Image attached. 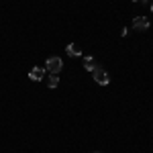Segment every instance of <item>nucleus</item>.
Segmentation results:
<instances>
[{
	"mask_svg": "<svg viewBox=\"0 0 153 153\" xmlns=\"http://www.w3.org/2000/svg\"><path fill=\"white\" fill-rule=\"evenodd\" d=\"M47 82H49V88H57L59 86V78H57V74H51L47 78Z\"/></svg>",
	"mask_w": 153,
	"mask_h": 153,
	"instance_id": "nucleus-7",
	"label": "nucleus"
},
{
	"mask_svg": "<svg viewBox=\"0 0 153 153\" xmlns=\"http://www.w3.org/2000/svg\"><path fill=\"white\" fill-rule=\"evenodd\" d=\"M151 12H153V4H151Z\"/></svg>",
	"mask_w": 153,
	"mask_h": 153,
	"instance_id": "nucleus-9",
	"label": "nucleus"
},
{
	"mask_svg": "<svg viewBox=\"0 0 153 153\" xmlns=\"http://www.w3.org/2000/svg\"><path fill=\"white\" fill-rule=\"evenodd\" d=\"M84 68H86L88 71H92L96 68V61H94V57H92V55H86V57H84Z\"/></svg>",
	"mask_w": 153,
	"mask_h": 153,
	"instance_id": "nucleus-6",
	"label": "nucleus"
},
{
	"mask_svg": "<svg viewBox=\"0 0 153 153\" xmlns=\"http://www.w3.org/2000/svg\"><path fill=\"white\" fill-rule=\"evenodd\" d=\"M92 78H94L96 84H100V86H106V84L110 82V78H108V71L102 68V65H96L94 70H92Z\"/></svg>",
	"mask_w": 153,
	"mask_h": 153,
	"instance_id": "nucleus-1",
	"label": "nucleus"
},
{
	"mask_svg": "<svg viewBox=\"0 0 153 153\" xmlns=\"http://www.w3.org/2000/svg\"><path fill=\"white\" fill-rule=\"evenodd\" d=\"M65 51H68V55H70V57H80V55H82V51L76 47L74 43H70V45L65 47Z\"/></svg>",
	"mask_w": 153,
	"mask_h": 153,
	"instance_id": "nucleus-5",
	"label": "nucleus"
},
{
	"mask_svg": "<svg viewBox=\"0 0 153 153\" xmlns=\"http://www.w3.org/2000/svg\"><path fill=\"white\" fill-rule=\"evenodd\" d=\"M151 27V23L147 21V16H135L133 19V29L135 31H147Z\"/></svg>",
	"mask_w": 153,
	"mask_h": 153,
	"instance_id": "nucleus-3",
	"label": "nucleus"
},
{
	"mask_svg": "<svg viewBox=\"0 0 153 153\" xmlns=\"http://www.w3.org/2000/svg\"><path fill=\"white\" fill-rule=\"evenodd\" d=\"M131 2H139V4H147V0H131Z\"/></svg>",
	"mask_w": 153,
	"mask_h": 153,
	"instance_id": "nucleus-8",
	"label": "nucleus"
},
{
	"mask_svg": "<svg viewBox=\"0 0 153 153\" xmlns=\"http://www.w3.org/2000/svg\"><path fill=\"white\" fill-rule=\"evenodd\" d=\"M29 78H31L33 82H41V80L45 78V68H33V70L29 71Z\"/></svg>",
	"mask_w": 153,
	"mask_h": 153,
	"instance_id": "nucleus-4",
	"label": "nucleus"
},
{
	"mask_svg": "<svg viewBox=\"0 0 153 153\" xmlns=\"http://www.w3.org/2000/svg\"><path fill=\"white\" fill-rule=\"evenodd\" d=\"M61 68H63V61H61V57H57V55H53V57H49L47 61H45V70H49V74H59Z\"/></svg>",
	"mask_w": 153,
	"mask_h": 153,
	"instance_id": "nucleus-2",
	"label": "nucleus"
}]
</instances>
